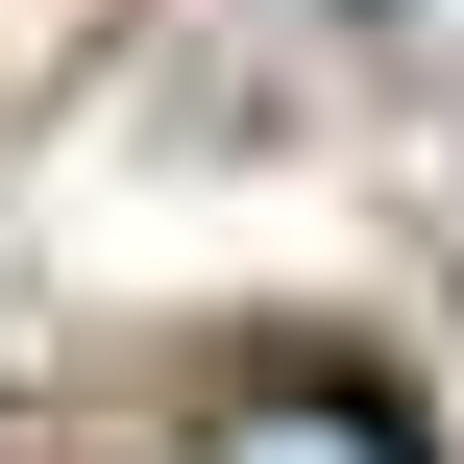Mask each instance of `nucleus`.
Masks as SVG:
<instances>
[{"label":"nucleus","mask_w":464,"mask_h":464,"mask_svg":"<svg viewBox=\"0 0 464 464\" xmlns=\"http://www.w3.org/2000/svg\"><path fill=\"white\" fill-rule=\"evenodd\" d=\"M416 0H122V98L171 147H343L392 98Z\"/></svg>","instance_id":"f257e3e1"},{"label":"nucleus","mask_w":464,"mask_h":464,"mask_svg":"<svg viewBox=\"0 0 464 464\" xmlns=\"http://www.w3.org/2000/svg\"><path fill=\"white\" fill-rule=\"evenodd\" d=\"M73 464H416L367 392H220V416H171V440H73Z\"/></svg>","instance_id":"f03ea898"},{"label":"nucleus","mask_w":464,"mask_h":464,"mask_svg":"<svg viewBox=\"0 0 464 464\" xmlns=\"http://www.w3.org/2000/svg\"><path fill=\"white\" fill-rule=\"evenodd\" d=\"M440 392H464V343H440Z\"/></svg>","instance_id":"7ed1b4c3"}]
</instances>
